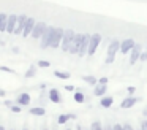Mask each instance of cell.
<instances>
[{
    "label": "cell",
    "instance_id": "6",
    "mask_svg": "<svg viewBox=\"0 0 147 130\" xmlns=\"http://www.w3.org/2000/svg\"><path fill=\"white\" fill-rule=\"evenodd\" d=\"M82 37L84 33H76L73 38V41H71V46H70V52L71 54H78L81 49V44H82Z\"/></svg>",
    "mask_w": 147,
    "mask_h": 130
},
{
    "label": "cell",
    "instance_id": "22",
    "mask_svg": "<svg viewBox=\"0 0 147 130\" xmlns=\"http://www.w3.org/2000/svg\"><path fill=\"white\" fill-rule=\"evenodd\" d=\"M82 79L87 82V84H90V86H96V82H98V79L93 78V76H84Z\"/></svg>",
    "mask_w": 147,
    "mask_h": 130
},
{
    "label": "cell",
    "instance_id": "4",
    "mask_svg": "<svg viewBox=\"0 0 147 130\" xmlns=\"http://www.w3.org/2000/svg\"><path fill=\"white\" fill-rule=\"evenodd\" d=\"M63 33H65V29L62 27H55L54 33H52V38H51V46L49 48H59L62 44V38H63Z\"/></svg>",
    "mask_w": 147,
    "mask_h": 130
},
{
    "label": "cell",
    "instance_id": "29",
    "mask_svg": "<svg viewBox=\"0 0 147 130\" xmlns=\"http://www.w3.org/2000/svg\"><path fill=\"white\" fill-rule=\"evenodd\" d=\"M0 71H8V73H13V70L8 68V67H0Z\"/></svg>",
    "mask_w": 147,
    "mask_h": 130
},
{
    "label": "cell",
    "instance_id": "31",
    "mask_svg": "<svg viewBox=\"0 0 147 130\" xmlns=\"http://www.w3.org/2000/svg\"><path fill=\"white\" fill-rule=\"evenodd\" d=\"M11 111L13 113H21V106H11Z\"/></svg>",
    "mask_w": 147,
    "mask_h": 130
},
{
    "label": "cell",
    "instance_id": "8",
    "mask_svg": "<svg viewBox=\"0 0 147 130\" xmlns=\"http://www.w3.org/2000/svg\"><path fill=\"white\" fill-rule=\"evenodd\" d=\"M27 19H29V16H27V14L18 16V24H16V29H14V35H21L24 32V27H26Z\"/></svg>",
    "mask_w": 147,
    "mask_h": 130
},
{
    "label": "cell",
    "instance_id": "3",
    "mask_svg": "<svg viewBox=\"0 0 147 130\" xmlns=\"http://www.w3.org/2000/svg\"><path fill=\"white\" fill-rule=\"evenodd\" d=\"M55 27H52V25H48L45 30V33H43L41 37V41H40V48L41 49H46V48L51 46V38H52V33H54Z\"/></svg>",
    "mask_w": 147,
    "mask_h": 130
},
{
    "label": "cell",
    "instance_id": "14",
    "mask_svg": "<svg viewBox=\"0 0 147 130\" xmlns=\"http://www.w3.org/2000/svg\"><path fill=\"white\" fill-rule=\"evenodd\" d=\"M8 16L10 14H7V13H0V32H7Z\"/></svg>",
    "mask_w": 147,
    "mask_h": 130
},
{
    "label": "cell",
    "instance_id": "38",
    "mask_svg": "<svg viewBox=\"0 0 147 130\" xmlns=\"http://www.w3.org/2000/svg\"><path fill=\"white\" fill-rule=\"evenodd\" d=\"M65 89H67V91H70V92H71V91H74V87H73V86H67Z\"/></svg>",
    "mask_w": 147,
    "mask_h": 130
},
{
    "label": "cell",
    "instance_id": "41",
    "mask_svg": "<svg viewBox=\"0 0 147 130\" xmlns=\"http://www.w3.org/2000/svg\"><path fill=\"white\" fill-rule=\"evenodd\" d=\"M43 130H49V129H43Z\"/></svg>",
    "mask_w": 147,
    "mask_h": 130
},
{
    "label": "cell",
    "instance_id": "47",
    "mask_svg": "<svg viewBox=\"0 0 147 130\" xmlns=\"http://www.w3.org/2000/svg\"><path fill=\"white\" fill-rule=\"evenodd\" d=\"M54 130H55V129H54Z\"/></svg>",
    "mask_w": 147,
    "mask_h": 130
},
{
    "label": "cell",
    "instance_id": "43",
    "mask_svg": "<svg viewBox=\"0 0 147 130\" xmlns=\"http://www.w3.org/2000/svg\"><path fill=\"white\" fill-rule=\"evenodd\" d=\"M22 130H29V129H22Z\"/></svg>",
    "mask_w": 147,
    "mask_h": 130
},
{
    "label": "cell",
    "instance_id": "34",
    "mask_svg": "<svg viewBox=\"0 0 147 130\" xmlns=\"http://www.w3.org/2000/svg\"><path fill=\"white\" fill-rule=\"evenodd\" d=\"M139 59L142 60V62H146V60H147V52H142V54H141V57H139Z\"/></svg>",
    "mask_w": 147,
    "mask_h": 130
},
{
    "label": "cell",
    "instance_id": "32",
    "mask_svg": "<svg viewBox=\"0 0 147 130\" xmlns=\"http://www.w3.org/2000/svg\"><path fill=\"white\" fill-rule=\"evenodd\" d=\"M141 129H142V130H147V119L141 122Z\"/></svg>",
    "mask_w": 147,
    "mask_h": 130
},
{
    "label": "cell",
    "instance_id": "16",
    "mask_svg": "<svg viewBox=\"0 0 147 130\" xmlns=\"http://www.w3.org/2000/svg\"><path fill=\"white\" fill-rule=\"evenodd\" d=\"M49 98H51V101H54V103H60V100H62V97H60L57 89H51V91H49Z\"/></svg>",
    "mask_w": 147,
    "mask_h": 130
},
{
    "label": "cell",
    "instance_id": "2",
    "mask_svg": "<svg viewBox=\"0 0 147 130\" xmlns=\"http://www.w3.org/2000/svg\"><path fill=\"white\" fill-rule=\"evenodd\" d=\"M120 49V41L119 40H112L111 44L108 46V56H106V63H112L115 59V54Z\"/></svg>",
    "mask_w": 147,
    "mask_h": 130
},
{
    "label": "cell",
    "instance_id": "24",
    "mask_svg": "<svg viewBox=\"0 0 147 130\" xmlns=\"http://www.w3.org/2000/svg\"><path fill=\"white\" fill-rule=\"evenodd\" d=\"M73 114H62V116H59V124H65L68 119H73Z\"/></svg>",
    "mask_w": 147,
    "mask_h": 130
},
{
    "label": "cell",
    "instance_id": "26",
    "mask_svg": "<svg viewBox=\"0 0 147 130\" xmlns=\"http://www.w3.org/2000/svg\"><path fill=\"white\" fill-rule=\"evenodd\" d=\"M49 65H51V63H49L48 60H40L38 62V67H41V68H48Z\"/></svg>",
    "mask_w": 147,
    "mask_h": 130
},
{
    "label": "cell",
    "instance_id": "42",
    "mask_svg": "<svg viewBox=\"0 0 147 130\" xmlns=\"http://www.w3.org/2000/svg\"><path fill=\"white\" fill-rule=\"evenodd\" d=\"M10 130H16V129H10Z\"/></svg>",
    "mask_w": 147,
    "mask_h": 130
},
{
    "label": "cell",
    "instance_id": "33",
    "mask_svg": "<svg viewBox=\"0 0 147 130\" xmlns=\"http://www.w3.org/2000/svg\"><path fill=\"white\" fill-rule=\"evenodd\" d=\"M127 91H128V94H130V95H133V94H134V91H136V89H134L133 86H130V87H128Z\"/></svg>",
    "mask_w": 147,
    "mask_h": 130
},
{
    "label": "cell",
    "instance_id": "21",
    "mask_svg": "<svg viewBox=\"0 0 147 130\" xmlns=\"http://www.w3.org/2000/svg\"><path fill=\"white\" fill-rule=\"evenodd\" d=\"M54 75L57 76L59 79H68V78H70V73H68V71H59V70H55Z\"/></svg>",
    "mask_w": 147,
    "mask_h": 130
},
{
    "label": "cell",
    "instance_id": "40",
    "mask_svg": "<svg viewBox=\"0 0 147 130\" xmlns=\"http://www.w3.org/2000/svg\"><path fill=\"white\" fill-rule=\"evenodd\" d=\"M0 130H7V129H5V127H0Z\"/></svg>",
    "mask_w": 147,
    "mask_h": 130
},
{
    "label": "cell",
    "instance_id": "15",
    "mask_svg": "<svg viewBox=\"0 0 147 130\" xmlns=\"http://www.w3.org/2000/svg\"><path fill=\"white\" fill-rule=\"evenodd\" d=\"M134 103H136V98L134 97H127L122 100L120 108H131V106H134Z\"/></svg>",
    "mask_w": 147,
    "mask_h": 130
},
{
    "label": "cell",
    "instance_id": "12",
    "mask_svg": "<svg viewBox=\"0 0 147 130\" xmlns=\"http://www.w3.org/2000/svg\"><path fill=\"white\" fill-rule=\"evenodd\" d=\"M35 24H36V21H35L33 18H29V19H27L26 27H24V32H22V37H24V38H27L29 35H32V30H33V27H35Z\"/></svg>",
    "mask_w": 147,
    "mask_h": 130
},
{
    "label": "cell",
    "instance_id": "13",
    "mask_svg": "<svg viewBox=\"0 0 147 130\" xmlns=\"http://www.w3.org/2000/svg\"><path fill=\"white\" fill-rule=\"evenodd\" d=\"M16 24H18V14H10V16H8V25H7V32H8V33H14Z\"/></svg>",
    "mask_w": 147,
    "mask_h": 130
},
{
    "label": "cell",
    "instance_id": "5",
    "mask_svg": "<svg viewBox=\"0 0 147 130\" xmlns=\"http://www.w3.org/2000/svg\"><path fill=\"white\" fill-rule=\"evenodd\" d=\"M100 43H101V35H100V33L92 35L90 43H89V51H87V54H89V56H93V54L96 52V48L100 46Z\"/></svg>",
    "mask_w": 147,
    "mask_h": 130
},
{
    "label": "cell",
    "instance_id": "45",
    "mask_svg": "<svg viewBox=\"0 0 147 130\" xmlns=\"http://www.w3.org/2000/svg\"><path fill=\"white\" fill-rule=\"evenodd\" d=\"M82 130H87V129H82Z\"/></svg>",
    "mask_w": 147,
    "mask_h": 130
},
{
    "label": "cell",
    "instance_id": "46",
    "mask_svg": "<svg viewBox=\"0 0 147 130\" xmlns=\"http://www.w3.org/2000/svg\"><path fill=\"white\" fill-rule=\"evenodd\" d=\"M67 130H70V129H67Z\"/></svg>",
    "mask_w": 147,
    "mask_h": 130
},
{
    "label": "cell",
    "instance_id": "44",
    "mask_svg": "<svg viewBox=\"0 0 147 130\" xmlns=\"http://www.w3.org/2000/svg\"><path fill=\"white\" fill-rule=\"evenodd\" d=\"M138 130H142V129H138Z\"/></svg>",
    "mask_w": 147,
    "mask_h": 130
},
{
    "label": "cell",
    "instance_id": "39",
    "mask_svg": "<svg viewBox=\"0 0 147 130\" xmlns=\"http://www.w3.org/2000/svg\"><path fill=\"white\" fill-rule=\"evenodd\" d=\"M76 130H82V127H81V125H78V127H76Z\"/></svg>",
    "mask_w": 147,
    "mask_h": 130
},
{
    "label": "cell",
    "instance_id": "25",
    "mask_svg": "<svg viewBox=\"0 0 147 130\" xmlns=\"http://www.w3.org/2000/svg\"><path fill=\"white\" fill-rule=\"evenodd\" d=\"M74 101H78V103L84 101V94L82 92H76V94H74Z\"/></svg>",
    "mask_w": 147,
    "mask_h": 130
},
{
    "label": "cell",
    "instance_id": "28",
    "mask_svg": "<svg viewBox=\"0 0 147 130\" xmlns=\"http://www.w3.org/2000/svg\"><path fill=\"white\" fill-rule=\"evenodd\" d=\"M98 84H108V78H106V76L100 78V79H98Z\"/></svg>",
    "mask_w": 147,
    "mask_h": 130
},
{
    "label": "cell",
    "instance_id": "36",
    "mask_svg": "<svg viewBox=\"0 0 147 130\" xmlns=\"http://www.w3.org/2000/svg\"><path fill=\"white\" fill-rule=\"evenodd\" d=\"M123 130H134V129L130 125V124H125V125H123Z\"/></svg>",
    "mask_w": 147,
    "mask_h": 130
},
{
    "label": "cell",
    "instance_id": "20",
    "mask_svg": "<svg viewBox=\"0 0 147 130\" xmlns=\"http://www.w3.org/2000/svg\"><path fill=\"white\" fill-rule=\"evenodd\" d=\"M45 108H32L30 110V114H33V116H45Z\"/></svg>",
    "mask_w": 147,
    "mask_h": 130
},
{
    "label": "cell",
    "instance_id": "23",
    "mask_svg": "<svg viewBox=\"0 0 147 130\" xmlns=\"http://www.w3.org/2000/svg\"><path fill=\"white\" fill-rule=\"evenodd\" d=\"M90 130H105V129H103V124L100 120H93L92 125H90Z\"/></svg>",
    "mask_w": 147,
    "mask_h": 130
},
{
    "label": "cell",
    "instance_id": "1",
    "mask_svg": "<svg viewBox=\"0 0 147 130\" xmlns=\"http://www.w3.org/2000/svg\"><path fill=\"white\" fill-rule=\"evenodd\" d=\"M74 35H76V32L73 30V29H65V33H63V38H62V51H65V52H70V46H71V41H73Z\"/></svg>",
    "mask_w": 147,
    "mask_h": 130
},
{
    "label": "cell",
    "instance_id": "17",
    "mask_svg": "<svg viewBox=\"0 0 147 130\" xmlns=\"http://www.w3.org/2000/svg\"><path fill=\"white\" fill-rule=\"evenodd\" d=\"M18 103L22 105V106L29 105V103H30V95H29V94H21L19 97H18Z\"/></svg>",
    "mask_w": 147,
    "mask_h": 130
},
{
    "label": "cell",
    "instance_id": "30",
    "mask_svg": "<svg viewBox=\"0 0 147 130\" xmlns=\"http://www.w3.org/2000/svg\"><path fill=\"white\" fill-rule=\"evenodd\" d=\"M112 130H123V127L120 124H115V125H112Z\"/></svg>",
    "mask_w": 147,
    "mask_h": 130
},
{
    "label": "cell",
    "instance_id": "35",
    "mask_svg": "<svg viewBox=\"0 0 147 130\" xmlns=\"http://www.w3.org/2000/svg\"><path fill=\"white\" fill-rule=\"evenodd\" d=\"M103 129H105V130H112V125H111V124H106V125H103Z\"/></svg>",
    "mask_w": 147,
    "mask_h": 130
},
{
    "label": "cell",
    "instance_id": "7",
    "mask_svg": "<svg viewBox=\"0 0 147 130\" xmlns=\"http://www.w3.org/2000/svg\"><path fill=\"white\" fill-rule=\"evenodd\" d=\"M46 27H48L46 22H36L35 27H33V30H32V38H33V40L41 38L43 33H45V30H46Z\"/></svg>",
    "mask_w": 147,
    "mask_h": 130
},
{
    "label": "cell",
    "instance_id": "10",
    "mask_svg": "<svg viewBox=\"0 0 147 130\" xmlns=\"http://www.w3.org/2000/svg\"><path fill=\"white\" fill-rule=\"evenodd\" d=\"M134 40L133 38H127V40H123L120 43V52L122 54H128V52H131V49L134 48Z\"/></svg>",
    "mask_w": 147,
    "mask_h": 130
},
{
    "label": "cell",
    "instance_id": "11",
    "mask_svg": "<svg viewBox=\"0 0 147 130\" xmlns=\"http://www.w3.org/2000/svg\"><path fill=\"white\" fill-rule=\"evenodd\" d=\"M90 38H92V35H90V33H84V37H82V44H81V49H79V52H78V56H79V57H84V54L89 51Z\"/></svg>",
    "mask_w": 147,
    "mask_h": 130
},
{
    "label": "cell",
    "instance_id": "37",
    "mask_svg": "<svg viewBox=\"0 0 147 130\" xmlns=\"http://www.w3.org/2000/svg\"><path fill=\"white\" fill-rule=\"evenodd\" d=\"M5 105H7V106H13V101H10V100H7V101H5Z\"/></svg>",
    "mask_w": 147,
    "mask_h": 130
},
{
    "label": "cell",
    "instance_id": "18",
    "mask_svg": "<svg viewBox=\"0 0 147 130\" xmlns=\"http://www.w3.org/2000/svg\"><path fill=\"white\" fill-rule=\"evenodd\" d=\"M105 92H106V84H98L95 87V91H93V94L96 97H101V95H105Z\"/></svg>",
    "mask_w": 147,
    "mask_h": 130
},
{
    "label": "cell",
    "instance_id": "27",
    "mask_svg": "<svg viewBox=\"0 0 147 130\" xmlns=\"http://www.w3.org/2000/svg\"><path fill=\"white\" fill-rule=\"evenodd\" d=\"M33 75H35V68H33V67H30L29 71L26 73V78H30V76H33Z\"/></svg>",
    "mask_w": 147,
    "mask_h": 130
},
{
    "label": "cell",
    "instance_id": "9",
    "mask_svg": "<svg viewBox=\"0 0 147 130\" xmlns=\"http://www.w3.org/2000/svg\"><path fill=\"white\" fill-rule=\"evenodd\" d=\"M141 54H142V46H141L139 43H136V44H134V48L131 49V56H130V63H131V65H134V62L139 60Z\"/></svg>",
    "mask_w": 147,
    "mask_h": 130
},
{
    "label": "cell",
    "instance_id": "19",
    "mask_svg": "<svg viewBox=\"0 0 147 130\" xmlns=\"http://www.w3.org/2000/svg\"><path fill=\"white\" fill-rule=\"evenodd\" d=\"M112 101H114V100H112V97H103L100 103H101V106H103V108H111Z\"/></svg>",
    "mask_w": 147,
    "mask_h": 130
}]
</instances>
